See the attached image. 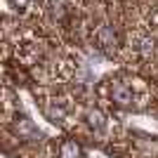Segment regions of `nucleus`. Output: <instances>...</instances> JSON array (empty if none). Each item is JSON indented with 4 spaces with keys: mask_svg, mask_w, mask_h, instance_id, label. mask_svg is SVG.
Returning a JSON list of instances; mask_svg holds the SVG:
<instances>
[{
    "mask_svg": "<svg viewBox=\"0 0 158 158\" xmlns=\"http://www.w3.org/2000/svg\"><path fill=\"white\" fill-rule=\"evenodd\" d=\"M111 102L116 106L130 109L132 102H135V92H132V87L125 85L123 80H113V83H111Z\"/></svg>",
    "mask_w": 158,
    "mask_h": 158,
    "instance_id": "nucleus-1",
    "label": "nucleus"
},
{
    "mask_svg": "<svg viewBox=\"0 0 158 158\" xmlns=\"http://www.w3.org/2000/svg\"><path fill=\"white\" fill-rule=\"evenodd\" d=\"M59 156L61 158H83V149H80V144L76 139H66L59 146Z\"/></svg>",
    "mask_w": 158,
    "mask_h": 158,
    "instance_id": "nucleus-2",
    "label": "nucleus"
},
{
    "mask_svg": "<svg viewBox=\"0 0 158 158\" xmlns=\"http://www.w3.org/2000/svg\"><path fill=\"white\" fill-rule=\"evenodd\" d=\"M17 132H19V137H35V127L28 118L17 120Z\"/></svg>",
    "mask_w": 158,
    "mask_h": 158,
    "instance_id": "nucleus-3",
    "label": "nucleus"
},
{
    "mask_svg": "<svg viewBox=\"0 0 158 158\" xmlns=\"http://www.w3.org/2000/svg\"><path fill=\"white\" fill-rule=\"evenodd\" d=\"M87 120H90V125H92L94 130H102V127H104V116L99 111H90L87 113Z\"/></svg>",
    "mask_w": 158,
    "mask_h": 158,
    "instance_id": "nucleus-4",
    "label": "nucleus"
}]
</instances>
